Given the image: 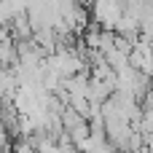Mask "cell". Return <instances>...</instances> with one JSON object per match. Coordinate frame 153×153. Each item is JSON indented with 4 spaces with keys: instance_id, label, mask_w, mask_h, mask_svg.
<instances>
[{
    "instance_id": "cell-1",
    "label": "cell",
    "mask_w": 153,
    "mask_h": 153,
    "mask_svg": "<svg viewBox=\"0 0 153 153\" xmlns=\"http://www.w3.org/2000/svg\"><path fill=\"white\" fill-rule=\"evenodd\" d=\"M124 13H126V0H91V19L105 30H116Z\"/></svg>"
}]
</instances>
